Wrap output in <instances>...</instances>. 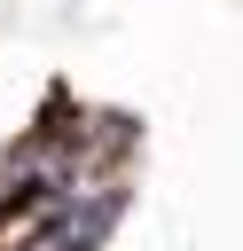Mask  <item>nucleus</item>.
<instances>
[{
    "instance_id": "nucleus-1",
    "label": "nucleus",
    "mask_w": 243,
    "mask_h": 251,
    "mask_svg": "<svg viewBox=\"0 0 243 251\" xmlns=\"http://www.w3.org/2000/svg\"><path fill=\"white\" fill-rule=\"evenodd\" d=\"M16 251H71V235H63V227H55V212H47V220H39V227H31Z\"/></svg>"
}]
</instances>
